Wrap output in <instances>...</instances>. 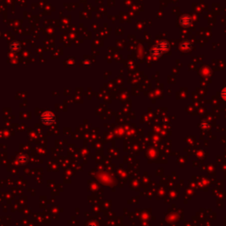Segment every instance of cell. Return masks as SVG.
I'll use <instances>...</instances> for the list:
<instances>
[{
	"label": "cell",
	"instance_id": "obj_3",
	"mask_svg": "<svg viewBox=\"0 0 226 226\" xmlns=\"http://www.w3.org/2000/svg\"><path fill=\"white\" fill-rule=\"evenodd\" d=\"M54 114H52L51 112H44L42 115V121L47 125H50L51 124L52 122H54Z\"/></svg>",
	"mask_w": 226,
	"mask_h": 226
},
{
	"label": "cell",
	"instance_id": "obj_6",
	"mask_svg": "<svg viewBox=\"0 0 226 226\" xmlns=\"http://www.w3.org/2000/svg\"><path fill=\"white\" fill-rule=\"evenodd\" d=\"M200 127L201 128H209V124L206 121H203L201 124H200Z\"/></svg>",
	"mask_w": 226,
	"mask_h": 226
},
{
	"label": "cell",
	"instance_id": "obj_5",
	"mask_svg": "<svg viewBox=\"0 0 226 226\" xmlns=\"http://www.w3.org/2000/svg\"><path fill=\"white\" fill-rule=\"evenodd\" d=\"M220 95H221V97H222L225 101H226V87H224V88L221 90Z\"/></svg>",
	"mask_w": 226,
	"mask_h": 226
},
{
	"label": "cell",
	"instance_id": "obj_4",
	"mask_svg": "<svg viewBox=\"0 0 226 226\" xmlns=\"http://www.w3.org/2000/svg\"><path fill=\"white\" fill-rule=\"evenodd\" d=\"M192 42L189 40H184L180 44V48L185 51H189L192 49Z\"/></svg>",
	"mask_w": 226,
	"mask_h": 226
},
{
	"label": "cell",
	"instance_id": "obj_2",
	"mask_svg": "<svg viewBox=\"0 0 226 226\" xmlns=\"http://www.w3.org/2000/svg\"><path fill=\"white\" fill-rule=\"evenodd\" d=\"M179 25L183 28H190L192 25V19L188 14L182 15L179 18Z\"/></svg>",
	"mask_w": 226,
	"mask_h": 226
},
{
	"label": "cell",
	"instance_id": "obj_1",
	"mask_svg": "<svg viewBox=\"0 0 226 226\" xmlns=\"http://www.w3.org/2000/svg\"><path fill=\"white\" fill-rule=\"evenodd\" d=\"M169 49H170V42L166 40H162L150 50L151 57H153L155 59L159 58Z\"/></svg>",
	"mask_w": 226,
	"mask_h": 226
}]
</instances>
